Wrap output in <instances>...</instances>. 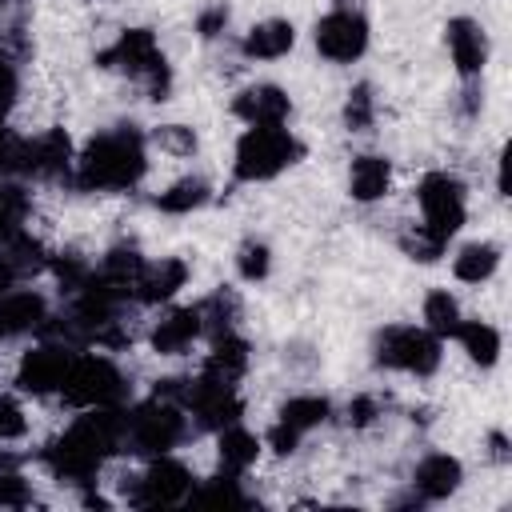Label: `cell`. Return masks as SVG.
Here are the masks:
<instances>
[{
	"label": "cell",
	"mask_w": 512,
	"mask_h": 512,
	"mask_svg": "<svg viewBox=\"0 0 512 512\" xmlns=\"http://www.w3.org/2000/svg\"><path fill=\"white\" fill-rule=\"evenodd\" d=\"M484 80H456V96H452V116H456V124H464V128H472V124H480V116H484Z\"/></svg>",
	"instance_id": "cell-40"
},
{
	"label": "cell",
	"mask_w": 512,
	"mask_h": 512,
	"mask_svg": "<svg viewBox=\"0 0 512 512\" xmlns=\"http://www.w3.org/2000/svg\"><path fill=\"white\" fill-rule=\"evenodd\" d=\"M308 156V140L292 124H252L240 128L228 152V176L240 188H260L288 176Z\"/></svg>",
	"instance_id": "cell-4"
},
{
	"label": "cell",
	"mask_w": 512,
	"mask_h": 512,
	"mask_svg": "<svg viewBox=\"0 0 512 512\" xmlns=\"http://www.w3.org/2000/svg\"><path fill=\"white\" fill-rule=\"evenodd\" d=\"M252 360H256L252 340L244 336V328H236V332H220V336L204 340L200 368L220 376V380H228V384H244L252 376Z\"/></svg>",
	"instance_id": "cell-27"
},
{
	"label": "cell",
	"mask_w": 512,
	"mask_h": 512,
	"mask_svg": "<svg viewBox=\"0 0 512 512\" xmlns=\"http://www.w3.org/2000/svg\"><path fill=\"white\" fill-rule=\"evenodd\" d=\"M296 100L280 80H244L228 92V116L240 128L252 124H292Z\"/></svg>",
	"instance_id": "cell-20"
},
{
	"label": "cell",
	"mask_w": 512,
	"mask_h": 512,
	"mask_svg": "<svg viewBox=\"0 0 512 512\" xmlns=\"http://www.w3.org/2000/svg\"><path fill=\"white\" fill-rule=\"evenodd\" d=\"M272 268H276V252H272V244L264 236L248 232V236L236 240V248H232V272H236L240 284H252L256 288V284H264L272 276Z\"/></svg>",
	"instance_id": "cell-33"
},
{
	"label": "cell",
	"mask_w": 512,
	"mask_h": 512,
	"mask_svg": "<svg viewBox=\"0 0 512 512\" xmlns=\"http://www.w3.org/2000/svg\"><path fill=\"white\" fill-rule=\"evenodd\" d=\"M396 248H400V256H408L412 264H440L452 244L436 240L428 228H420V224L408 216V220L396 228Z\"/></svg>",
	"instance_id": "cell-38"
},
{
	"label": "cell",
	"mask_w": 512,
	"mask_h": 512,
	"mask_svg": "<svg viewBox=\"0 0 512 512\" xmlns=\"http://www.w3.org/2000/svg\"><path fill=\"white\" fill-rule=\"evenodd\" d=\"M192 420L180 400L164 392H144L124 404V460H144L160 452H180L192 440Z\"/></svg>",
	"instance_id": "cell-6"
},
{
	"label": "cell",
	"mask_w": 512,
	"mask_h": 512,
	"mask_svg": "<svg viewBox=\"0 0 512 512\" xmlns=\"http://www.w3.org/2000/svg\"><path fill=\"white\" fill-rule=\"evenodd\" d=\"M464 316H468V312H464V300L456 296V288H448V284L424 288V296H420V324H424L428 332H436L444 344L452 340V332L460 328Z\"/></svg>",
	"instance_id": "cell-32"
},
{
	"label": "cell",
	"mask_w": 512,
	"mask_h": 512,
	"mask_svg": "<svg viewBox=\"0 0 512 512\" xmlns=\"http://www.w3.org/2000/svg\"><path fill=\"white\" fill-rule=\"evenodd\" d=\"M200 472L180 456V452H160L132 460L120 468L116 480H104L112 488V500L124 508H180L188 504Z\"/></svg>",
	"instance_id": "cell-5"
},
{
	"label": "cell",
	"mask_w": 512,
	"mask_h": 512,
	"mask_svg": "<svg viewBox=\"0 0 512 512\" xmlns=\"http://www.w3.org/2000/svg\"><path fill=\"white\" fill-rule=\"evenodd\" d=\"M260 460H264V440L256 428H248V420H236V424L212 432V472L216 476L252 480Z\"/></svg>",
	"instance_id": "cell-24"
},
{
	"label": "cell",
	"mask_w": 512,
	"mask_h": 512,
	"mask_svg": "<svg viewBox=\"0 0 512 512\" xmlns=\"http://www.w3.org/2000/svg\"><path fill=\"white\" fill-rule=\"evenodd\" d=\"M144 136H148L152 156H160L168 164H192L204 148L200 128L192 120H156V124L144 128Z\"/></svg>",
	"instance_id": "cell-28"
},
{
	"label": "cell",
	"mask_w": 512,
	"mask_h": 512,
	"mask_svg": "<svg viewBox=\"0 0 512 512\" xmlns=\"http://www.w3.org/2000/svg\"><path fill=\"white\" fill-rule=\"evenodd\" d=\"M440 40H444V56H448L456 80H484V72L492 64V32L480 16H472V12L448 16Z\"/></svg>",
	"instance_id": "cell-18"
},
{
	"label": "cell",
	"mask_w": 512,
	"mask_h": 512,
	"mask_svg": "<svg viewBox=\"0 0 512 512\" xmlns=\"http://www.w3.org/2000/svg\"><path fill=\"white\" fill-rule=\"evenodd\" d=\"M52 320H56V300L40 284L24 280L0 292V344H28L52 332Z\"/></svg>",
	"instance_id": "cell-17"
},
{
	"label": "cell",
	"mask_w": 512,
	"mask_h": 512,
	"mask_svg": "<svg viewBox=\"0 0 512 512\" xmlns=\"http://www.w3.org/2000/svg\"><path fill=\"white\" fill-rule=\"evenodd\" d=\"M152 160L156 156L136 120L100 124L84 140H76L68 188L84 196H132L148 184Z\"/></svg>",
	"instance_id": "cell-2"
},
{
	"label": "cell",
	"mask_w": 512,
	"mask_h": 512,
	"mask_svg": "<svg viewBox=\"0 0 512 512\" xmlns=\"http://www.w3.org/2000/svg\"><path fill=\"white\" fill-rule=\"evenodd\" d=\"M32 400H24L16 388H0V448L16 452L32 436Z\"/></svg>",
	"instance_id": "cell-37"
},
{
	"label": "cell",
	"mask_w": 512,
	"mask_h": 512,
	"mask_svg": "<svg viewBox=\"0 0 512 512\" xmlns=\"http://www.w3.org/2000/svg\"><path fill=\"white\" fill-rule=\"evenodd\" d=\"M468 480L464 460L452 448H428L412 460L408 480H404V496L396 504H412V508H432V504H448Z\"/></svg>",
	"instance_id": "cell-16"
},
{
	"label": "cell",
	"mask_w": 512,
	"mask_h": 512,
	"mask_svg": "<svg viewBox=\"0 0 512 512\" xmlns=\"http://www.w3.org/2000/svg\"><path fill=\"white\" fill-rule=\"evenodd\" d=\"M472 216V188L456 168H424L412 184V220L452 244Z\"/></svg>",
	"instance_id": "cell-9"
},
{
	"label": "cell",
	"mask_w": 512,
	"mask_h": 512,
	"mask_svg": "<svg viewBox=\"0 0 512 512\" xmlns=\"http://www.w3.org/2000/svg\"><path fill=\"white\" fill-rule=\"evenodd\" d=\"M196 308H200V320H204V340H212L220 332H236L244 324V296L232 284H216L212 292H204L196 300Z\"/></svg>",
	"instance_id": "cell-30"
},
{
	"label": "cell",
	"mask_w": 512,
	"mask_h": 512,
	"mask_svg": "<svg viewBox=\"0 0 512 512\" xmlns=\"http://www.w3.org/2000/svg\"><path fill=\"white\" fill-rule=\"evenodd\" d=\"M192 32L200 44H216V40H228L232 32V4L228 0H208L196 8L192 16Z\"/></svg>",
	"instance_id": "cell-39"
},
{
	"label": "cell",
	"mask_w": 512,
	"mask_h": 512,
	"mask_svg": "<svg viewBox=\"0 0 512 512\" xmlns=\"http://www.w3.org/2000/svg\"><path fill=\"white\" fill-rule=\"evenodd\" d=\"M8 4H12V0H0V16H4V12H8Z\"/></svg>",
	"instance_id": "cell-44"
},
{
	"label": "cell",
	"mask_w": 512,
	"mask_h": 512,
	"mask_svg": "<svg viewBox=\"0 0 512 512\" xmlns=\"http://www.w3.org/2000/svg\"><path fill=\"white\" fill-rule=\"evenodd\" d=\"M96 68L124 80L152 104H164L176 88V68L160 44V32L148 24H124L104 48H96Z\"/></svg>",
	"instance_id": "cell-3"
},
{
	"label": "cell",
	"mask_w": 512,
	"mask_h": 512,
	"mask_svg": "<svg viewBox=\"0 0 512 512\" xmlns=\"http://www.w3.org/2000/svg\"><path fill=\"white\" fill-rule=\"evenodd\" d=\"M484 460L496 464V468H508L512 464V444H508V432L500 424L484 432Z\"/></svg>",
	"instance_id": "cell-41"
},
{
	"label": "cell",
	"mask_w": 512,
	"mask_h": 512,
	"mask_svg": "<svg viewBox=\"0 0 512 512\" xmlns=\"http://www.w3.org/2000/svg\"><path fill=\"white\" fill-rule=\"evenodd\" d=\"M328 8H368V0H324Z\"/></svg>",
	"instance_id": "cell-43"
},
{
	"label": "cell",
	"mask_w": 512,
	"mask_h": 512,
	"mask_svg": "<svg viewBox=\"0 0 512 512\" xmlns=\"http://www.w3.org/2000/svg\"><path fill=\"white\" fill-rule=\"evenodd\" d=\"M140 344L156 360H184L204 344V320L196 300H172L164 308H152V316L140 324Z\"/></svg>",
	"instance_id": "cell-15"
},
{
	"label": "cell",
	"mask_w": 512,
	"mask_h": 512,
	"mask_svg": "<svg viewBox=\"0 0 512 512\" xmlns=\"http://www.w3.org/2000/svg\"><path fill=\"white\" fill-rule=\"evenodd\" d=\"M32 188L16 176H0V244L12 240L16 232H24L32 224Z\"/></svg>",
	"instance_id": "cell-34"
},
{
	"label": "cell",
	"mask_w": 512,
	"mask_h": 512,
	"mask_svg": "<svg viewBox=\"0 0 512 512\" xmlns=\"http://www.w3.org/2000/svg\"><path fill=\"white\" fill-rule=\"evenodd\" d=\"M84 4H100V0H84Z\"/></svg>",
	"instance_id": "cell-45"
},
{
	"label": "cell",
	"mask_w": 512,
	"mask_h": 512,
	"mask_svg": "<svg viewBox=\"0 0 512 512\" xmlns=\"http://www.w3.org/2000/svg\"><path fill=\"white\" fill-rule=\"evenodd\" d=\"M380 124V88L372 80H352L340 100V128L348 136H368Z\"/></svg>",
	"instance_id": "cell-31"
},
{
	"label": "cell",
	"mask_w": 512,
	"mask_h": 512,
	"mask_svg": "<svg viewBox=\"0 0 512 512\" xmlns=\"http://www.w3.org/2000/svg\"><path fill=\"white\" fill-rule=\"evenodd\" d=\"M444 340L420 320H388L368 340V360L376 372L404 380H432L444 368Z\"/></svg>",
	"instance_id": "cell-7"
},
{
	"label": "cell",
	"mask_w": 512,
	"mask_h": 512,
	"mask_svg": "<svg viewBox=\"0 0 512 512\" xmlns=\"http://www.w3.org/2000/svg\"><path fill=\"white\" fill-rule=\"evenodd\" d=\"M12 152H16V132L12 124H0V176H12Z\"/></svg>",
	"instance_id": "cell-42"
},
{
	"label": "cell",
	"mask_w": 512,
	"mask_h": 512,
	"mask_svg": "<svg viewBox=\"0 0 512 512\" xmlns=\"http://www.w3.org/2000/svg\"><path fill=\"white\" fill-rule=\"evenodd\" d=\"M32 460L44 468L48 480L64 488L104 484V472L124 460V408H80L60 424Z\"/></svg>",
	"instance_id": "cell-1"
},
{
	"label": "cell",
	"mask_w": 512,
	"mask_h": 512,
	"mask_svg": "<svg viewBox=\"0 0 512 512\" xmlns=\"http://www.w3.org/2000/svg\"><path fill=\"white\" fill-rule=\"evenodd\" d=\"M336 424V400L324 396V392H312V388H300V392H288L268 428L260 432L264 440V456H276V460H292L316 432L332 428Z\"/></svg>",
	"instance_id": "cell-10"
},
{
	"label": "cell",
	"mask_w": 512,
	"mask_h": 512,
	"mask_svg": "<svg viewBox=\"0 0 512 512\" xmlns=\"http://www.w3.org/2000/svg\"><path fill=\"white\" fill-rule=\"evenodd\" d=\"M308 40L328 68H352L372 52V20L364 8H324L312 20Z\"/></svg>",
	"instance_id": "cell-14"
},
{
	"label": "cell",
	"mask_w": 512,
	"mask_h": 512,
	"mask_svg": "<svg viewBox=\"0 0 512 512\" xmlns=\"http://www.w3.org/2000/svg\"><path fill=\"white\" fill-rule=\"evenodd\" d=\"M444 260H448V272H452V280L460 288L484 292L500 276V268H504V248L492 236H464V240L456 236Z\"/></svg>",
	"instance_id": "cell-23"
},
{
	"label": "cell",
	"mask_w": 512,
	"mask_h": 512,
	"mask_svg": "<svg viewBox=\"0 0 512 512\" xmlns=\"http://www.w3.org/2000/svg\"><path fill=\"white\" fill-rule=\"evenodd\" d=\"M396 188V160L380 148H360L348 156L344 192L356 208H380Z\"/></svg>",
	"instance_id": "cell-22"
},
{
	"label": "cell",
	"mask_w": 512,
	"mask_h": 512,
	"mask_svg": "<svg viewBox=\"0 0 512 512\" xmlns=\"http://www.w3.org/2000/svg\"><path fill=\"white\" fill-rule=\"evenodd\" d=\"M300 28L292 16H260L244 32H236L232 52L240 64H280L296 52Z\"/></svg>",
	"instance_id": "cell-21"
},
{
	"label": "cell",
	"mask_w": 512,
	"mask_h": 512,
	"mask_svg": "<svg viewBox=\"0 0 512 512\" xmlns=\"http://www.w3.org/2000/svg\"><path fill=\"white\" fill-rule=\"evenodd\" d=\"M76 348L80 344L56 336V332H44V336L28 340L12 360L8 388H16L24 400H60L64 380H68L72 360H76Z\"/></svg>",
	"instance_id": "cell-11"
},
{
	"label": "cell",
	"mask_w": 512,
	"mask_h": 512,
	"mask_svg": "<svg viewBox=\"0 0 512 512\" xmlns=\"http://www.w3.org/2000/svg\"><path fill=\"white\" fill-rule=\"evenodd\" d=\"M256 504V492L248 488V480H236V476H200L192 496H188V508H224V512H244Z\"/></svg>",
	"instance_id": "cell-29"
},
{
	"label": "cell",
	"mask_w": 512,
	"mask_h": 512,
	"mask_svg": "<svg viewBox=\"0 0 512 512\" xmlns=\"http://www.w3.org/2000/svg\"><path fill=\"white\" fill-rule=\"evenodd\" d=\"M20 104H24V60L12 48V40L0 36V124H12Z\"/></svg>",
	"instance_id": "cell-36"
},
{
	"label": "cell",
	"mask_w": 512,
	"mask_h": 512,
	"mask_svg": "<svg viewBox=\"0 0 512 512\" xmlns=\"http://www.w3.org/2000/svg\"><path fill=\"white\" fill-rule=\"evenodd\" d=\"M452 344L476 372H496L504 360V328L488 316H464L460 328L452 332Z\"/></svg>",
	"instance_id": "cell-25"
},
{
	"label": "cell",
	"mask_w": 512,
	"mask_h": 512,
	"mask_svg": "<svg viewBox=\"0 0 512 512\" xmlns=\"http://www.w3.org/2000/svg\"><path fill=\"white\" fill-rule=\"evenodd\" d=\"M212 200H216L212 180H208L204 172H192V168L180 172V176H172L164 188L152 192V208H156L160 216H172V220L196 216V212H204Z\"/></svg>",
	"instance_id": "cell-26"
},
{
	"label": "cell",
	"mask_w": 512,
	"mask_h": 512,
	"mask_svg": "<svg viewBox=\"0 0 512 512\" xmlns=\"http://www.w3.org/2000/svg\"><path fill=\"white\" fill-rule=\"evenodd\" d=\"M192 284V260L180 252H164V256H144L136 280H132V304L152 312L164 308L172 300L184 296V288Z\"/></svg>",
	"instance_id": "cell-19"
},
{
	"label": "cell",
	"mask_w": 512,
	"mask_h": 512,
	"mask_svg": "<svg viewBox=\"0 0 512 512\" xmlns=\"http://www.w3.org/2000/svg\"><path fill=\"white\" fill-rule=\"evenodd\" d=\"M132 372L120 360V352L108 348H76L72 372L60 392V408L80 412V408H124L132 400Z\"/></svg>",
	"instance_id": "cell-8"
},
{
	"label": "cell",
	"mask_w": 512,
	"mask_h": 512,
	"mask_svg": "<svg viewBox=\"0 0 512 512\" xmlns=\"http://www.w3.org/2000/svg\"><path fill=\"white\" fill-rule=\"evenodd\" d=\"M180 404L192 420V432L196 436H212L236 420L248 416V396H244V384H228L204 368L196 372H184V384H180Z\"/></svg>",
	"instance_id": "cell-13"
},
{
	"label": "cell",
	"mask_w": 512,
	"mask_h": 512,
	"mask_svg": "<svg viewBox=\"0 0 512 512\" xmlns=\"http://www.w3.org/2000/svg\"><path fill=\"white\" fill-rule=\"evenodd\" d=\"M388 416V396H380L376 388H364V392H352L340 408H336V424H344L348 432L364 436V432H376Z\"/></svg>",
	"instance_id": "cell-35"
},
{
	"label": "cell",
	"mask_w": 512,
	"mask_h": 512,
	"mask_svg": "<svg viewBox=\"0 0 512 512\" xmlns=\"http://www.w3.org/2000/svg\"><path fill=\"white\" fill-rule=\"evenodd\" d=\"M72 160H76V136L60 124L36 128V132H16V152H12V176L24 180L28 188L44 184H64L72 180Z\"/></svg>",
	"instance_id": "cell-12"
}]
</instances>
